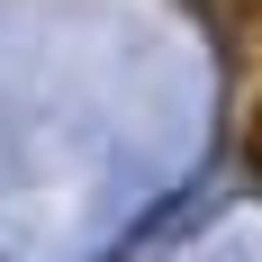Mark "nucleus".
I'll list each match as a JSON object with an SVG mask.
<instances>
[{"label": "nucleus", "instance_id": "f257e3e1", "mask_svg": "<svg viewBox=\"0 0 262 262\" xmlns=\"http://www.w3.org/2000/svg\"><path fill=\"white\" fill-rule=\"evenodd\" d=\"M244 172L262 181V100H253V118H244Z\"/></svg>", "mask_w": 262, "mask_h": 262}]
</instances>
